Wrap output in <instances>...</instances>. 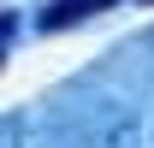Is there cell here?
<instances>
[{"mask_svg": "<svg viewBox=\"0 0 154 148\" xmlns=\"http://www.w3.org/2000/svg\"><path fill=\"white\" fill-rule=\"evenodd\" d=\"M107 6H119V0H54V6H42V36H59V30H77V24L101 18Z\"/></svg>", "mask_w": 154, "mask_h": 148, "instance_id": "1", "label": "cell"}, {"mask_svg": "<svg viewBox=\"0 0 154 148\" xmlns=\"http://www.w3.org/2000/svg\"><path fill=\"white\" fill-rule=\"evenodd\" d=\"M148 6H154V0H148Z\"/></svg>", "mask_w": 154, "mask_h": 148, "instance_id": "2", "label": "cell"}]
</instances>
